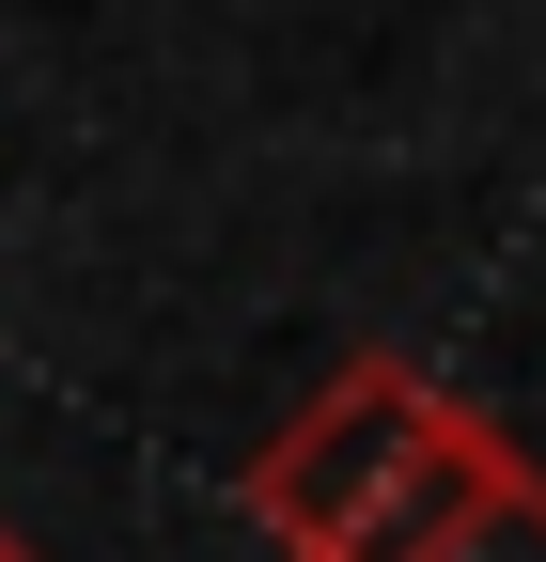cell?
<instances>
[{
  "mask_svg": "<svg viewBox=\"0 0 546 562\" xmlns=\"http://www.w3.org/2000/svg\"><path fill=\"white\" fill-rule=\"evenodd\" d=\"M500 469H515L500 422L453 406L422 360H390V344H375V360H344L282 438L250 453L235 501H250V531L282 547V562H422Z\"/></svg>",
  "mask_w": 546,
  "mask_h": 562,
  "instance_id": "cell-1",
  "label": "cell"
},
{
  "mask_svg": "<svg viewBox=\"0 0 546 562\" xmlns=\"http://www.w3.org/2000/svg\"><path fill=\"white\" fill-rule=\"evenodd\" d=\"M422 562H546V469L515 453V469H500V484H485V501H468Z\"/></svg>",
  "mask_w": 546,
  "mask_h": 562,
  "instance_id": "cell-2",
  "label": "cell"
},
{
  "mask_svg": "<svg viewBox=\"0 0 546 562\" xmlns=\"http://www.w3.org/2000/svg\"><path fill=\"white\" fill-rule=\"evenodd\" d=\"M0 562H32V531H16V516H0Z\"/></svg>",
  "mask_w": 546,
  "mask_h": 562,
  "instance_id": "cell-3",
  "label": "cell"
}]
</instances>
